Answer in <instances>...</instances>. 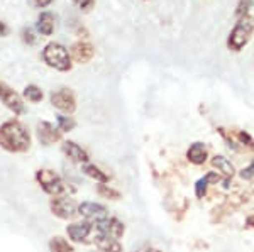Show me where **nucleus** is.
<instances>
[{
  "label": "nucleus",
  "instance_id": "obj_1",
  "mask_svg": "<svg viewBox=\"0 0 254 252\" xmlns=\"http://www.w3.org/2000/svg\"><path fill=\"white\" fill-rule=\"evenodd\" d=\"M32 137L26 124L17 119L5 120L0 125V148L10 154H24L31 149Z\"/></svg>",
  "mask_w": 254,
  "mask_h": 252
},
{
  "label": "nucleus",
  "instance_id": "obj_2",
  "mask_svg": "<svg viewBox=\"0 0 254 252\" xmlns=\"http://www.w3.org/2000/svg\"><path fill=\"white\" fill-rule=\"evenodd\" d=\"M253 34H254V15L246 14L243 17H239L227 38L229 51L239 52L241 50H244L249 44V41L253 39Z\"/></svg>",
  "mask_w": 254,
  "mask_h": 252
},
{
  "label": "nucleus",
  "instance_id": "obj_3",
  "mask_svg": "<svg viewBox=\"0 0 254 252\" xmlns=\"http://www.w3.org/2000/svg\"><path fill=\"white\" fill-rule=\"evenodd\" d=\"M41 58L49 68L61 73H66L73 68V61L69 56V51L63 44L60 43H49L44 46L43 52H41Z\"/></svg>",
  "mask_w": 254,
  "mask_h": 252
},
{
  "label": "nucleus",
  "instance_id": "obj_4",
  "mask_svg": "<svg viewBox=\"0 0 254 252\" xmlns=\"http://www.w3.org/2000/svg\"><path fill=\"white\" fill-rule=\"evenodd\" d=\"M34 180L48 197L53 198V197H61V195H68L66 181H64L55 169H49V168L38 169L34 174Z\"/></svg>",
  "mask_w": 254,
  "mask_h": 252
},
{
  "label": "nucleus",
  "instance_id": "obj_5",
  "mask_svg": "<svg viewBox=\"0 0 254 252\" xmlns=\"http://www.w3.org/2000/svg\"><path fill=\"white\" fill-rule=\"evenodd\" d=\"M49 210L56 218L64 222H69L78 215V203L73 200L69 195H61V197H53L49 200Z\"/></svg>",
  "mask_w": 254,
  "mask_h": 252
},
{
  "label": "nucleus",
  "instance_id": "obj_6",
  "mask_svg": "<svg viewBox=\"0 0 254 252\" xmlns=\"http://www.w3.org/2000/svg\"><path fill=\"white\" fill-rule=\"evenodd\" d=\"M49 101L56 110H60L64 115H71L76 110V97L69 88H60V90L51 92Z\"/></svg>",
  "mask_w": 254,
  "mask_h": 252
},
{
  "label": "nucleus",
  "instance_id": "obj_7",
  "mask_svg": "<svg viewBox=\"0 0 254 252\" xmlns=\"http://www.w3.org/2000/svg\"><path fill=\"white\" fill-rule=\"evenodd\" d=\"M0 101H2L14 115H24V113H26V105H24L22 97H20L14 88H10L7 83H3L2 80H0Z\"/></svg>",
  "mask_w": 254,
  "mask_h": 252
},
{
  "label": "nucleus",
  "instance_id": "obj_8",
  "mask_svg": "<svg viewBox=\"0 0 254 252\" xmlns=\"http://www.w3.org/2000/svg\"><path fill=\"white\" fill-rule=\"evenodd\" d=\"M36 139L41 146L44 148H49V146H55L56 142L63 141V134L58 131L55 124L48 120H41L38 125H36Z\"/></svg>",
  "mask_w": 254,
  "mask_h": 252
},
{
  "label": "nucleus",
  "instance_id": "obj_9",
  "mask_svg": "<svg viewBox=\"0 0 254 252\" xmlns=\"http://www.w3.org/2000/svg\"><path fill=\"white\" fill-rule=\"evenodd\" d=\"M78 215L81 220L97 223L109 217V208L98 202H81L78 203Z\"/></svg>",
  "mask_w": 254,
  "mask_h": 252
},
{
  "label": "nucleus",
  "instance_id": "obj_10",
  "mask_svg": "<svg viewBox=\"0 0 254 252\" xmlns=\"http://www.w3.org/2000/svg\"><path fill=\"white\" fill-rule=\"evenodd\" d=\"M95 225L87 220L69 222L66 225V235L71 244H87V239L93 234Z\"/></svg>",
  "mask_w": 254,
  "mask_h": 252
},
{
  "label": "nucleus",
  "instance_id": "obj_11",
  "mask_svg": "<svg viewBox=\"0 0 254 252\" xmlns=\"http://www.w3.org/2000/svg\"><path fill=\"white\" fill-rule=\"evenodd\" d=\"M61 152H63V156L66 157L69 162H73V164L83 166V164H87V162H90V154L75 141H69V139L61 141Z\"/></svg>",
  "mask_w": 254,
  "mask_h": 252
},
{
  "label": "nucleus",
  "instance_id": "obj_12",
  "mask_svg": "<svg viewBox=\"0 0 254 252\" xmlns=\"http://www.w3.org/2000/svg\"><path fill=\"white\" fill-rule=\"evenodd\" d=\"M93 225H95V234L107 235V237L117 239V241H121L126 234L124 222H121L117 217H107V218H104V220L93 223Z\"/></svg>",
  "mask_w": 254,
  "mask_h": 252
},
{
  "label": "nucleus",
  "instance_id": "obj_13",
  "mask_svg": "<svg viewBox=\"0 0 254 252\" xmlns=\"http://www.w3.org/2000/svg\"><path fill=\"white\" fill-rule=\"evenodd\" d=\"M69 56H71L73 63L87 64L88 61L95 56V48L93 44H90L88 41H76L71 48H69Z\"/></svg>",
  "mask_w": 254,
  "mask_h": 252
},
{
  "label": "nucleus",
  "instance_id": "obj_14",
  "mask_svg": "<svg viewBox=\"0 0 254 252\" xmlns=\"http://www.w3.org/2000/svg\"><path fill=\"white\" fill-rule=\"evenodd\" d=\"M210 164H212V168L217 169L215 173H219L225 183H229V180H232V178L236 176L234 164H232L229 157L222 156V154H215V156H212Z\"/></svg>",
  "mask_w": 254,
  "mask_h": 252
},
{
  "label": "nucleus",
  "instance_id": "obj_15",
  "mask_svg": "<svg viewBox=\"0 0 254 252\" xmlns=\"http://www.w3.org/2000/svg\"><path fill=\"white\" fill-rule=\"evenodd\" d=\"M207 157H208V149H207V146L200 141L190 144V148L187 149V159L190 164H193V166L205 164Z\"/></svg>",
  "mask_w": 254,
  "mask_h": 252
},
{
  "label": "nucleus",
  "instance_id": "obj_16",
  "mask_svg": "<svg viewBox=\"0 0 254 252\" xmlns=\"http://www.w3.org/2000/svg\"><path fill=\"white\" fill-rule=\"evenodd\" d=\"M219 181H222V176H220L219 173L208 171L207 174H203V176L200 178V180H196V183H195V197L198 198V200L205 198V195L208 192V186L217 185Z\"/></svg>",
  "mask_w": 254,
  "mask_h": 252
},
{
  "label": "nucleus",
  "instance_id": "obj_17",
  "mask_svg": "<svg viewBox=\"0 0 254 252\" xmlns=\"http://www.w3.org/2000/svg\"><path fill=\"white\" fill-rule=\"evenodd\" d=\"M93 244L100 252H124V246L121 244V241L107 237V235L95 234L93 235Z\"/></svg>",
  "mask_w": 254,
  "mask_h": 252
},
{
  "label": "nucleus",
  "instance_id": "obj_18",
  "mask_svg": "<svg viewBox=\"0 0 254 252\" xmlns=\"http://www.w3.org/2000/svg\"><path fill=\"white\" fill-rule=\"evenodd\" d=\"M55 27H56V17L51 14V12H41L39 17H38V22H36V29L38 32H41L43 36H51L55 32Z\"/></svg>",
  "mask_w": 254,
  "mask_h": 252
},
{
  "label": "nucleus",
  "instance_id": "obj_19",
  "mask_svg": "<svg viewBox=\"0 0 254 252\" xmlns=\"http://www.w3.org/2000/svg\"><path fill=\"white\" fill-rule=\"evenodd\" d=\"M81 173L85 174L90 180H93L95 183H109L110 176L104 171L102 168H98L97 164H92V162H87V164L81 166Z\"/></svg>",
  "mask_w": 254,
  "mask_h": 252
},
{
  "label": "nucleus",
  "instance_id": "obj_20",
  "mask_svg": "<svg viewBox=\"0 0 254 252\" xmlns=\"http://www.w3.org/2000/svg\"><path fill=\"white\" fill-rule=\"evenodd\" d=\"M49 252H76L73 244L68 241V239L61 237V235H55V237L49 239L48 242Z\"/></svg>",
  "mask_w": 254,
  "mask_h": 252
},
{
  "label": "nucleus",
  "instance_id": "obj_21",
  "mask_svg": "<svg viewBox=\"0 0 254 252\" xmlns=\"http://www.w3.org/2000/svg\"><path fill=\"white\" fill-rule=\"evenodd\" d=\"M97 195L100 198H104V200H110V202H119L122 198V195L119 190L112 188V186L109 185V183H98L97 188H95Z\"/></svg>",
  "mask_w": 254,
  "mask_h": 252
},
{
  "label": "nucleus",
  "instance_id": "obj_22",
  "mask_svg": "<svg viewBox=\"0 0 254 252\" xmlns=\"http://www.w3.org/2000/svg\"><path fill=\"white\" fill-rule=\"evenodd\" d=\"M56 127L61 134L71 132L76 127V120L71 115H64V113H58L56 115Z\"/></svg>",
  "mask_w": 254,
  "mask_h": 252
},
{
  "label": "nucleus",
  "instance_id": "obj_23",
  "mask_svg": "<svg viewBox=\"0 0 254 252\" xmlns=\"http://www.w3.org/2000/svg\"><path fill=\"white\" fill-rule=\"evenodd\" d=\"M22 97L27 101H31V103H39V101H43L44 99V93L38 85H27L22 92Z\"/></svg>",
  "mask_w": 254,
  "mask_h": 252
},
{
  "label": "nucleus",
  "instance_id": "obj_24",
  "mask_svg": "<svg viewBox=\"0 0 254 252\" xmlns=\"http://www.w3.org/2000/svg\"><path fill=\"white\" fill-rule=\"evenodd\" d=\"M234 137H236L237 144H239V148L243 149V151H254V139H253V136L249 132L236 131Z\"/></svg>",
  "mask_w": 254,
  "mask_h": 252
},
{
  "label": "nucleus",
  "instance_id": "obj_25",
  "mask_svg": "<svg viewBox=\"0 0 254 252\" xmlns=\"http://www.w3.org/2000/svg\"><path fill=\"white\" fill-rule=\"evenodd\" d=\"M253 3H254V0H239V3H237V7H236V12H234L236 17L239 19L246 14H249V9H251Z\"/></svg>",
  "mask_w": 254,
  "mask_h": 252
},
{
  "label": "nucleus",
  "instance_id": "obj_26",
  "mask_svg": "<svg viewBox=\"0 0 254 252\" xmlns=\"http://www.w3.org/2000/svg\"><path fill=\"white\" fill-rule=\"evenodd\" d=\"M20 38H22L24 44H27V46H32V44H36V39H38V36L34 34V31H32L31 27H24L22 32H20Z\"/></svg>",
  "mask_w": 254,
  "mask_h": 252
},
{
  "label": "nucleus",
  "instance_id": "obj_27",
  "mask_svg": "<svg viewBox=\"0 0 254 252\" xmlns=\"http://www.w3.org/2000/svg\"><path fill=\"white\" fill-rule=\"evenodd\" d=\"M239 178H241V180H244V181H251L254 178V157H253V161L249 162L248 166H244V168L239 171Z\"/></svg>",
  "mask_w": 254,
  "mask_h": 252
},
{
  "label": "nucleus",
  "instance_id": "obj_28",
  "mask_svg": "<svg viewBox=\"0 0 254 252\" xmlns=\"http://www.w3.org/2000/svg\"><path fill=\"white\" fill-rule=\"evenodd\" d=\"M73 3H75V5H78L81 10H90L92 9L93 5H95V0H71Z\"/></svg>",
  "mask_w": 254,
  "mask_h": 252
},
{
  "label": "nucleus",
  "instance_id": "obj_29",
  "mask_svg": "<svg viewBox=\"0 0 254 252\" xmlns=\"http://www.w3.org/2000/svg\"><path fill=\"white\" fill-rule=\"evenodd\" d=\"M31 2H32V5L38 7V9H44V7H48L53 0H31Z\"/></svg>",
  "mask_w": 254,
  "mask_h": 252
},
{
  "label": "nucleus",
  "instance_id": "obj_30",
  "mask_svg": "<svg viewBox=\"0 0 254 252\" xmlns=\"http://www.w3.org/2000/svg\"><path fill=\"white\" fill-rule=\"evenodd\" d=\"M7 34H9V27H7L5 22H2V20H0V38H5Z\"/></svg>",
  "mask_w": 254,
  "mask_h": 252
},
{
  "label": "nucleus",
  "instance_id": "obj_31",
  "mask_svg": "<svg viewBox=\"0 0 254 252\" xmlns=\"http://www.w3.org/2000/svg\"><path fill=\"white\" fill-rule=\"evenodd\" d=\"M151 249H153V247H151L149 244H142L141 247H137V249H134L132 252H151Z\"/></svg>",
  "mask_w": 254,
  "mask_h": 252
},
{
  "label": "nucleus",
  "instance_id": "obj_32",
  "mask_svg": "<svg viewBox=\"0 0 254 252\" xmlns=\"http://www.w3.org/2000/svg\"><path fill=\"white\" fill-rule=\"evenodd\" d=\"M151 252H163V251H159V249H154V247H153V249H151Z\"/></svg>",
  "mask_w": 254,
  "mask_h": 252
},
{
  "label": "nucleus",
  "instance_id": "obj_33",
  "mask_svg": "<svg viewBox=\"0 0 254 252\" xmlns=\"http://www.w3.org/2000/svg\"><path fill=\"white\" fill-rule=\"evenodd\" d=\"M97 252H100V251H97Z\"/></svg>",
  "mask_w": 254,
  "mask_h": 252
}]
</instances>
